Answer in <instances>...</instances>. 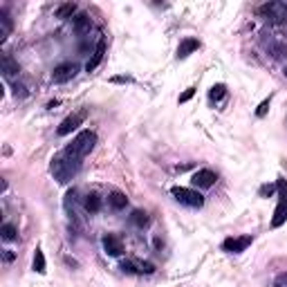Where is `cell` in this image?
I'll return each mask as SVG.
<instances>
[{"label": "cell", "mask_w": 287, "mask_h": 287, "mask_svg": "<svg viewBox=\"0 0 287 287\" xmlns=\"http://www.w3.org/2000/svg\"><path fill=\"white\" fill-rule=\"evenodd\" d=\"M79 168H81V162L74 160V157H70L65 150L63 153H59V155H54L52 164H49V171H52L54 179L56 182H61V184L70 182V179L79 173Z\"/></svg>", "instance_id": "6da1fadb"}, {"label": "cell", "mask_w": 287, "mask_h": 287, "mask_svg": "<svg viewBox=\"0 0 287 287\" xmlns=\"http://www.w3.org/2000/svg\"><path fill=\"white\" fill-rule=\"evenodd\" d=\"M94 144H97V133H92V131H81L74 139H72V144L65 148V153L81 162L86 155H90V150L94 148Z\"/></svg>", "instance_id": "7a4b0ae2"}, {"label": "cell", "mask_w": 287, "mask_h": 287, "mask_svg": "<svg viewBox=\"0 0 287 287\" xmlns=\"http://www.w3.org/2000/svg\"><path fill=\"white\" fill-rule=\"evenodd\" d=\"M258 14L260 18H265L272 25H280V22L287 20V5L280 3V0H272V3H265L258 7Z\"/></svg>", "instance_id": "3957f363"}, {"label": "cell", "mask_w": 287, "mask_h": 287, "mask_svg": "<svg viewBox=\"0 0 287 287\" xmlns=\"http://www.w3.org/2000/svg\"><path fill=\"white\" fill-rule=\"evenodd\" d=\"M171 195L175 198L179 204L184 206H191V209H200L202 204H204V198L198 193V191L193 189H184V187H173L171 189Z\"/></svg>", "instance_id": "277c9868"}, {"label": "cell", "mask_w": 287, "mask_h": 287, "mask_svg": "<svg viewBox=\"0 0 287 287\" xmlns=\"http://www.w3.org/2000/svg\"><path fill=\"white\" fill-rule=\"evenodd\" d=\"M276 189H278V204H276V211H274V218H272V227L278 229L287 220V182L285 179H278Z\"/></svg>", "instance_id": "5b68a950"}, {"label": "cell", "mask_w": 287, "mask_h": 287, "mask_svg": "<svg viewBox=\"0 0 287 287\" xmlns=\"http://www.w3.org/2000/svg\"><path fill=\"white\" fill-rule=\"evenodd\" d=\"M86 117H88V112L86 110H79V112H72L70 117H65L63 121H61V126H59V133L61 137H65V135H70L72 131H76L79 126H81L83 121H86Z\"/></svg>", "instance_id": "8992f818"}, {"label": "cell", "mask_w": 287, "mask_h": 287, "mask_svg": "<svg viewBox=\"0 0 287 287\" xmlns=\"http://www.w3.org/2000/svg\"><path fill=\"white\" fill-rule=\"evenodd\" d=\"M216 179H218V175L211 171V168H200L191 182H193V187H198V189H211L213 184H216Z\"/></svg>", "instance_id": "52a82bcc"}, {"label": "cell", "mask_w": 287, "mask_h": 287, "mask_svg": "<svg viewBox=\"0 0 287 287\" xmlns=\"http://www.w3.org/2000/svg\"><path fill=\"white\" fill-rule=\"evenodd\" d=\"M74 74H76V65H74V63H61V65L54 67L52 81H54V83H67Z\"/></svg>", "instance_id": "ba28073f"}, {"label": "cell", "mask_w": 287, "mask_h": 287, "mask_svg": "<svg viewBox=\"0 0 287 287\" xmlns=\"http://www.w3.org/2000/svg\"><path fill=\"white\" fill-rule=\"evenodd\" d=\"M251 245V236H243V238H227L222 243V249L229 254H240Z\"/></svg>", "instance_id": "9c48e42d"}, {"label": "cell", "mask_w": 287, "mask_h": 287, "mask_svg": "<svg viewBox=\"0 0 287 287\" xmlns=\"http://www.w3.org/2000/svg\"><path fill=\"white\" fill-rule=\"evenodd\" d=\"M103 249L108 256H121L123 254V243L117 233H106L103 236Z\"/></svg>", "instance_id": "30bf717a"}, {"label": "cell", "mask_w": 287, "mask_h": 287, "mask_svg": "<svg viewBox=\"0 0 287 287\" xmlns=\"http://www.w3.org/2000/svg\"><path fill=\"white\" fill-rule=\"evenodd\" d=\"M106 47H108V41H106V36H101V38H99V43H97V47H94V52H92V59H90V61H88V65H86V70H88V72H94V70L99 67V63L103 61Z\"/></svg>", "instance_id": "8fae6325"}, {"label": "cell", "mask_w": 287, "mask_h": 287, "mask_svg": "<svg viewBox=\"0 0 287 287\" xmlns=\"http://www.w3.org/2000/svg\"><path fill=\"white\" fill-rule=\"evenodd\" d=\"M0 67H3V74H5V76H16V74L20 72L18 61H14V56L7 54V52L0 56Z\"/></svg>", "instance_id": "7c38bea8"}, {"label": "cell", "mask_w": 287, "mask_h": 287, "mask_svg": "<svg viewBox=\"0 0 287 287\" xmlns=\"http://www.w3.org/2000/svg\"><path fill=\"white\" fill-rule=\"evenodd\" d=\"M200 47V43H198V38H184L182 43H179V47H177V59H187V56L191 52H195V49Z\"/></svg>", "instance_id": "4fadbf2b"}, {"label": "cell", "mask_w": 287, "mask_h": 287, "mask_svg": "<svg viewBox=\"0 0 287 287\" xmlns=\"http://www.w3.org/2000/svg\"><path fill=\"white\" fill-rule=\"evenodd\" d=\"M108 204H110L115 211H121V209H126L128 198L121 193V191H112V193L108 195Z\"/></svg>", "instance_id": "5bb4252c"}, {"label": "cell", "mask_w": 287, "mask_h": 287, "mask_svg": "<svg viewBox=\"0 0 287 287\" xmlns=\"http://www.w3.org/2000/svg\"><path fill=\"white\" fill-rule=\"evenodd\" d=\"M74 30H76V34H81V36L92 30V20H90L88 14H79L76 16L74 18Z\"/></svg>", "instance_id": "9a60e30c"}, {"label": "cell", "mask_w": 287, "mask_h": 287, "mask_svg": "<svg viewBox=\"0 0 287 287\" xmlns=\"http://www.w3.org/2000/svg\"><path fill=\"white\" fill-rule=\"evenodd\" d=\"M11 34V18H9V14L7 11H0V43H5L7 41V36Z\"/></svg>", "instance_id": "2e32d148"}, {"label": "cell", "mask_w": 287, "mask_h": 287, "mask_svg": "<svg viewBox=\"0 0 287 287\" xmlns=\"http://www.w3.org/2000/svg\"><path fill=\"white\" fill-rule=\"evenodd\" d=\"M74 11H76L74 3H63V5H59V7H56V18H61V20L72 18V16H74Z\"/></svg>", "instance_id": "e0dca14e"}, {"label": "cell", "mask_w": 287, "mask_h": 287, "mask_svg": "<svg viewBox=\"0 0 287 287\" xmlns=\"http://www.w3.org/2000/svg\"><path fill=\"white\" fill-rule=\"evenodd\" d=\"M86 211L88 213H99L101 211V198L97 193H88L86 195Z\"/></svg>", "instance_id": "ac0fdd59"}, {"label": "cell", "mask_w": 287, "mask_h": 287, "mask_svg": "<svg viewBox=\"0 0 287 287\" xmlns=\"http://www.w3.org/2000/svg\"><path fill=\"white\" fill-rule=\"evenodd\" d=\"M131 222L135 224V227H139V229H144L146 224H148V216H146V211L142 209H137V211H133V216H131Z\"/></svg>", "instance_id": "d6986e66"}, {"label": "cell", "mask_w": 287, "mask_h": 287, "mask_svg": "<svg viewBox=\"0 0 287 287\" xmlns=\"http://www.w3.org/2000/svg\"><path fill=\"white\" fill-rule=\"evenodd\" d=\"M34 272H38V274H45V272H47V269H45L43 249H36V254H34Z\"/></svg>", "instance_id": "ffe728a7"}, {"label": "cell", "mask_w": 287, "mask_h": 287, "mask_svg": "<svg viewBox=\"0 0 287 287\" xmlns=\"http://www.w3.org/2000/svg\"><path fill=\"white\" fill-rule=\"evenodd\" d=\"M0 233H3V240L5 243H11V240L16 238V227L14 224H3V229H0Z\"/></svg>", "instance_id": "44dd1931"}, {"label": "cell", "mask_w": 287, "mask_h": 287, "mask_svg": "<svg viewBox=\"0 0 287 287\" xmlns=\"http://www.w3.org/2000/svg\"><path fill=\"white\" fill-rule=\"evenodd\" d=\"M224 92H227V86H222V83H218V86H213V88H211L209 99H211V101H220V99L224 97Z\"/></svg>", "instance_id": "7402d4cb"}, {"label": "cell", "mask_w": 287, "mask_h": 287, "mask_svg": "<svg viewBox=\"0 0 287 287\" xmlns=\"http://www.w3.org/2000/svg\"><path fill=\"white\" fill-rule=\"evenodd\" d=\"M11 90H14V94L16 97H27V90H25V86H20V83H14V86H11Z\"/></svg>", "instance_id": "603a6c76"}, {"label": "cell", "mask_w": 287, "mask_h": 287, "mask_svg": "<svg viewBox=\"0 0 287 287\" xmlns=\"http://www.w3.org/2000/svg\"><path fill=\"white\" fill-rule=\"evenodd\" d=\"M267 108H269V99H265V101H263L260 106H258L256 115H258V117H265V115H267Z\"/></svg>", "instance_id": "cb8c5ba5"}, {"label": "cell", "mask_w": 287, "mask_h": 287, "mask_svg": "<svg viewBox=\"0 0 287 287\" xmlns=\"http://www.w3.org/2000/svg\"><path fill=\"white\" fill-rule=\"evenodd\" d=\"M193 94H195V90H193V88H189L187 92H184L182 97H179V103H187V101H189L191 97H193Z\"/></svg>", "instance_id": "d4e9b609"}, {"label": "cell", "mask_w": 287, "mask_h": 287, "mask_svg": "<svg viewBox=\"0 0 287 287\" xmlns=\"http://www.w3.org/2000/svg\"><path fill=\"white\" fill-rule=\"evenodd\" d=\"M121 269H123V272H128V274L137 272V269H135V263H121Z\"/></svg>", "instance_id": "484cf974"}, {"label": "cell", "mask_w": 287, "mask_h": 287, "mask_svg": "<svg viewBox=\"0 0 287 287\" xmlns=\"http://www.w3.org/2000/svg\"><path fill=\"white\" fill-rule=\"evenodd\" d=\"M272 191H274V187H263V189H260V195H267V193L272 195Z\"/></svg>", "instance_id": "4316f807"}, {"label": "cell", "mask_w": 287, "mask_h": 287, "mask_svg": "<svg viewBox=\"0 0 287 287\" xmlns=\"http://www.w3.org/2000/svg\"><path fill=\"white\" fill-rule=\"evenodd\" d=\"M278 280H280V283H285V285H287V272H285V274H283V276H280Z\"/></svg>", "instance_id": "83f0119b"}, {"label": "cell", "mask_w": 287, "mask_h": 287, "mask_svg": "<svg viewBox=\"0 0 287 287\" xmlns=\"http://www.w3.org/2000/svg\"><path fill=\"white\" fill-rule=\"evenodd\" d=\"M285 72H287V70H285Z\"/></svg>", "instance_id": "f1b7e54d"}]
</instances>
